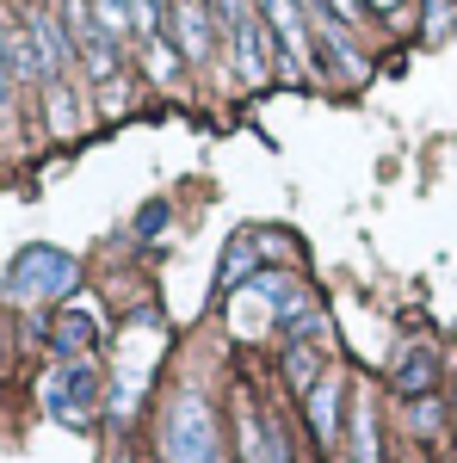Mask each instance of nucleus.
Instances as JSON below:
<instances>
[{"label":"nucleus","mask_w":457,"mask_h":463,"mask_svg":"<svg viewBox=\"0 0 457 463\" xmlns=\"http://www.w3.org/2000/svg\"><path fill=\"white\" fill-rule=\"evenodd\" d=\"M43 408L62 420V427H87L93 408H100V371L87 358H62L50 377H43Z\"/></svg>","instance_id":"20e7f679"},{"label":"nucleus","mask_w":457,"mask_h":463,"mask_svg":"<svg viewBox=\"0 0 457 463\" xmlns=\"http://www.w3.org/2000/svg\"><path fill=\"white\" fill-rule=\"evenodd\" d=\"M161 463H229L223 458V432L216 408L198 390H179L161 414Z\"/></svg>","instance_id":"f257e3e1"},{"label":"nucleus","mask_w":457,"mask_h":463,"mask_svg":"<svg viewBox=\"0 0 457 463\" xmlns=\"http://www.w3.org/2000/svg\"><path fill=\"white\" fill-rule=\"evenodd\" d=\"M247 253H253V235H235V241H229V260H223V285H235V279H242Z\"/></svg>","instance_id":"aec40b11"},{"label":"nucleus","mask_w":457,"mask_h":463,"mask_svg":"<svg viewBox=\"0 0 457 463\" xmlns=\"http://www.w3.org/2000/svg\"><path fill=\"white\" fill-rule=\"evenodd\" d=\"M371 13H395V6H408V0H365Z\"/></svg>","instance_id":"b1692460"},{"label":"nucleus","mask_w":457,"mask_h":463,"mask_svg":"<svg viewBox=\"0 0 457 463\" xmlns=\"http://www.w3.org/2000/svg\"><path fill=\"white\" fill-rule=\"evenodd\" d=\"M235 439H242V463H290L284 427L253 402V395H235Z\"/></svg>","instance_id":"423d86ee"},{"label":"nucleus","mask_w":457,"mask_h":463,"mask_svg":"<svg viewBox=\"0 0 457 463\" xmlns=\"http://www.w3.org/2000/svg\"><path fill=\"white\" fill-rule=\"evenodd\" d=\"M253 290H260V297H272V303H290V297H297L290 272H253Z\"/></svg>","instance_id":"6ab92c4d"},{"label":"nucleus","mask_w":457,"mask_h":463,"mask_svg":"<svg viewBox=\"0 0 457 463\" xmlns=\"http://www.w3.org/2000/svg\"><path fill=\"white\" fill-rule=\"evenodd\" d=\"M167 32H174V50L186 56V69H205L216 50V6L211 0H174L167 6Z\"/></svg>","instance_id":"0eeeda50"},{"label":"nucleus","mask_w":457,"mask_h":463,"mask_svg":"<svg viewBox=\"0 0 457 463\" xmlns=\"http://www.w3.org/2000/svg\"><path fill=\"white\" fill-rule=\"evenodd\" d=\"M414 432H439V402H433V395L414 402Z\"/></svg>","instance_id":"412c9836"},{"label":"nucleus","mask_w":457,"mask_h":463,"mask_svg":"<svg viewBox=\"0 0 457 463\" xmlns=\"http://www.w3.org/2000/svg\"><path fill=\"white\" fill-rule=\"evenodd\" d=\"M13 87H19V69H13V19L0 13V106L13 99Z\"/></svg>","instance_id":"a211bd4d"},{"label":"nucleus","mask_w":457,"mask_h":463,"mask_svg":"<svg viewBox=\"0 0 457 463\" xmlns=\"http://www.w3.org/2000/svg\"><path fill=\"white\" fill-rule=\"evenodd\" d=\"M93 19H100V32L124 50V43H137V19H130V0H93Z\"/></svg>","instance_id":"4468645a"},{"label":"nucleus","mask_w":457,"mask_h":463,"mask_svg":"<svg viewBox=\"0 0 457 463\" xmlns=\"http://www.w3.org/2000/svg\"><path fill=\"white\" fill-rule=\"evenodd\" d=\"M186 69V56L174 50V37H155V43H142V74L155 80V87H174V74Z\"/></svg>","instance_id":"ddd939ff"},{"label":"nucleus","mask_w":457,"mask_h":463,"mask_svg":"<svg viewBox=\"0 0 457 463\" xmlns=\"http://www.w3.org/2000/svg\"><path fill=\"white\" fill-rule=\"evenodd\" d=\"M216 25L229 32V50H235V74H242L247 87H266L272 80V25L260 19V6L253 0H216Z\"/></svg>","instance_id":"f03ea898"},{"label":"nucleus","mask_w":457,"mask_h":463,"mask_svg":"<svg viewBox=\"0 0 457 463\" xmlns=\"http://www.w3.org/2000/svg\"><path fill=\"white\" fill-rule=\"evenodd\" d=\"M452 402H457V395H452Z\"/></svg>","instance_id":"393cba45"},{"label":"nucleus","mask_w":457,"mask_h":463,"mask_svg":"<svg viewBox=\"0 0 457 463\" xmlns=\"http://www.w3.org/2000/svg\"><path fill=\"white\" fill-rule=\"evenodd\" d=\"M340 402H347V377L334 371V377H321L316 390L303 395V408H309V432H316L321 445L334 439V427H340Z\"/></svg>","instance_id":"9d476101"},{"label":"nucleus","mask_w":457,"mask_h":463,"mask_svg":"<svg viewBox=\"0 0 457 463\" xmlns=\"http://www.w3.org/2000/svg\"><path fill=\"white\" fill-rule=\"evenodd\" d=\"M284 383H290L297 395H309V390L321 383V358H316V346H303V340H297V346L284 353Z\"/></svg>","instance_id":"2eb2a0df"},{"label":"nucleus","mask_w":457,"mask_h":463,"mask_svg":"<svg viewBox=\"0 0 457 463\" xmlns=\"http://www.w3.org/2000/svg\"><path fill=\"white\" fill-rule=\"evenodd\" d=\"M389 383H395V395H414V402L433 395V383H439V353L433 346H408V353L395 358V377Z\"/></svg>","instance_id":"9b49d317"},{"label":"nucleus","mask_w":457,"mask_h":463,"mask_svg":"<svg viewBox=\"0 0 457 463\" xmlns=\"http://www.w3.org/2000/svg\"><path fill=\"white\" fill-rule=\"evenodd\" d=\"M50 340H56V353H62V358H87V353H93V340H100V316H93V303H69L62 316L50 321Z\"/></svg>","instance_id":"6e6552de"},{"label":"nucleus","mask_w":457,"mask_h":463,"mask_svg":"<svg viewBox=\"0 0 457 463\" xmlns=\"http://www.w3.org/2000/svg\"><path fill=\"white\" fill-rule=\"evenodd\" d=\"M279 327L290 334V340H316V334H328V316H321L316 303H309V297L297 290V297H290V303L279 309Z\"/></svg>","instance_id":"f8f14e48"},{"label":"nucleus","mask_w":457,"mask_h":463,"mask_svg":"<svg viewBox=\"0 0 457 463\" xmlns=\"http://www.w3.org/2000/svg\"><path fill=\"white\" fill-rule=\"evenodd\" d=\"M81 285V266H74V253L62 248H19L13 253V266H6V297H19V303H56V297H69Z\"/></svg>","instance_id":"7ed1b4c3"},{"label":"nucleus","mask_w":457,"mask_h":463,"mask_svg":"<svg viewBox=\"0 0 457 463\" xmlns=\"http://www.w3.org/2000/svg\"><path fill=\"white\" fill-rule=\"evenodd\" d=\"M137 229L142 235H161V229H167V204H148V211L137 216Z\"/></svg>","instance_id":"4be33fe9"},{"label":"nucleus","mask_w":457,"mask_h":463,"mask_svg":"<svg viewBox=\"0 0 457 463\" xmlns=\"http://www.w3.org/2000/svg\"><path fill=\"white\" fill-rule=\"evenodd\" d=\"M130 19H137V43L167 37V25H161V0H130Z\"/></svg>","instance_id":"f3484780"},{"label":"nucleus","mask_w":457,"mask_h":463,"mask_svg":"<svg viewBox=\"0 0 457 463\" xmlns=\"http://www.w3.org/2000/svg\"><path fill=\"white\" fill-rule=\"evenodd\" d=\"M321 6H328V13H334V19H340V25H352V19H358V13H365V0H321Z\"/></svg>","instance_id":"5701e85b"},{"label":"nucleus","mask_w":457,"mask_h":463,"mask_svg":"<svg viewBox=\"0 0 457 463\" xmlns=\"http://www.w3.org/2000/svg\"><path fill=\"white\" fill-rule=\"evenodd\" d=\"M43 111H50V130H56V137H69V130H74V87H69V80L43 87Z\"/></svg>","instance_id":"dca6fc26"},{"label":"nucleus","mask_w":457,"mask_h":463,"mask_svg":"<svg viewBox=\"0 0 457 463\" xmlns=\"http://www.w3.org/2000/svg\"><path fill=\"white\" fill-rule=\"evenodd\" d=\"M229 327L242 334V340H260L266 327H279V309H272V297H260L253 285H242L229 297Z\"/></svg>","instance_id":"1a4fd4ad"},{"label":"nucleus","mask_w":457,"mask_h":463,"mask_svg":"<svg viewBox=\"0 0 457 463\" xmlns=\"http://www.w3.org/2000/svg\"><path fill=\"white\" fill-rule=\"evenodd\" d=\"M56 13H62V32H69L74 56H81V69L93 74V80H111V74H118V43L100 32L93 0H56Z\"/></svg>","instance_id":"39448f33"}]
</instances>
